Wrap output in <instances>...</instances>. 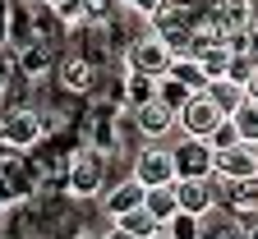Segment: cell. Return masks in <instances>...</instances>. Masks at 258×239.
Returning <instances> with one entry per match:
<instances>
[{
	"mask_svg": "<svg viewBox=\"0 0 258 239\" xmlns=\"http://www.w3.org/2000/svg\"><path fill=\"white\" fill-rule=\"evenodd\" d=\"M212 175H221V184H235V180H253L258 175V143H231V147H217L212 152Z\"/></svg>",
	"mask_w": 258,
	"mask_h": 239,
	"instance_id": "obj_1",
	"label": "cell"
},
{
	"mask_svg": "<svg viewBox=\"0 0 258 239\" xmlns=\"http://www.w3.org/2000/svg\"><path fill=\"white\" fill-rule=\"evenodd\" d=\"M226 120V111L217 106V101L208 97V88L203 92H194L189 101H184V106H180V129H184V138H212V129Z\"/></svg>",
	"mask_w": 258,
	"mask_h": 239,
	"instance_id": "obj_2",
	"label": "cell"
},
{
	"mask_svg": "<svg viewBox=\"0 0 258 239\" xmlns=\"http://www.w3.org/2000/svg\"><path fill=\"white\" fill-rule=\"evenodd\" d=\"M134 180L157 189V184H175L180 180V170H175V152L171 147H143L134 156Z\"/></svg>",
	"mask_w": 258,
	"mask_h": 239,
	"instance_id": "obj_3",
	"label": "cell"
},
{
	"mask_svg": "<svg viewBox=\"0 0 258 239\" xmlns=\"http://www.w3.org/2000/svg\"><path fill=\"white\" fill-rule=\"evenodd\" d=\"M171 60H175V51H171V42L166 37H139L134 42V51H129V69L134 74H152V78H161L171 69Z\"/></svg>",
	"mask_w": 258,
	"mask_h": 239,
	"instance_id": "obj_4",
	"label": "cell"
},
{
	"mask_svg": "<svg viewBox=\"0 0 258 239\" xmlns=\"http://www.w3.org/2000/svg\"><path fill=\"white\" fill-rule=\"evenodd\" d=\"M102 180H106V156L102 152H79L74 166H70V193L92 198L97 189H102Z\"/></svg>",
	"mask_w": 258,
	"mask_h": 239,
	"instance_id": "obj_5",
	"label": "cell"
},
{
	"mask_svg": "<svg viewBox=\"0 0 258 239\" xmlns=\"http://www.w3.org/2000/svg\"><path fill=\"white\" fill-rule=\"evenodd\" d=\"M175 152V170L180 175H212V143L208 138H184Z\"/></svg>",
	"mask_w": 258,
	"mask_h": 239,
	"instance_id": "obj_6",
	"label": "cell"
},
{
	"mask_svg": "<svg viewBox=\"0 0 258 239\" xmlns=\"http://www.w3.org/2000/svg\"><path fill=\"white\" fill-rule=\"evenodd\" d=\"M175 120H180V115L166 106V101H157V97H152V101H143V106H134V124L148 133V138H161V133H171V124H175Z\"/></svg>",
	"mask_w": 258,
	"mask_h": 239,
	"instance_id": "obj_7",
	"label": "cell"
},
{
	"mask_svg": "<svg viewBox=\"0 0 258 239\" xmlns=\"http://www.w3.org/2000/svg\"><path fill=\"white\" fill-rule=\"evenodd\" d=\"M221 202L235 216H258V175L253 180H235L231 189H221Z\"/></svg>",
	"mask_w": 258,
	"mask_h": 239,
	"instance_id": "obj_8",
	"label": "cell"
},
{
	"mask_svg": "<svg viewBox=\"0 0 258 239\" xmlns=\"http://www.w3.org/2000/svg\"><path fill=\"white\" fill-rule=\"evenodd\" d=\"M143 198H148V184H139V180H124L120 189H111V193H106V212H111V216H124V212L143 207Z\"/></svg>",
	"mask_w": 258,
	"mask_h": 239,
	"instance_id": "obj_9",
	"label": "cell"
},
{
	"mask_svg": "<svg viewBox=\"0 0 258 239\" xmlns=\"http://www.w3.org/2000/svg\"><path fill=\"white\" fill-rule=\"evenodd\" d=\"M208 97L217 101L226 115H235L244 101H249V97H244V83H235V78H208Z\"/></svg>",
	"mask_w": 258,
	"mask_h": 239,
	"instance_id": "obj_10",
	"label": "cell"
},
{
	"mask_svg": "<svg viewBox=\"0 0 258 239\" xmlns=\"http://www.w3.org/2000/svg\"><path fill=\"white\" fill-rule=\"evenodd\" d=\"M37 133H42V120H37V115H28V111H19V115L5 120V143H10V147H28V143H37Z\"/></svg>",
	"mask_w": 258,
	"mask_h": 239,
	"instance_id": "obj_11",
	"label": "cell"
},
{
	"mask_svg": "<svg viewBox=\"0 0 258 239\" xmlns=\"http://www.w3.org/2000/svg\"><path fill=\"white\" fill-rule=\"evenodd\" d=\"M143 207H148V212H152L157 221H171V216L180 212V198H175V184H157V189H148Z\"/></svg>",
	"mask_w": 258,
	"mask_h": 239,
	"instance_id": "obj_12",
	"label": "cell"
},
{
	"mask_svg": "<svg viewBox=\"0 0 258 239\" xmlns=\"http://www.w3.org/2000/svg\"><path fill=\"white\" fill-rule=\"evenodd\" d=\"M166 74H175V78H180V83H189L194 92H203V88H208V69L199 64V55H175Z\"/></svg>",
	"mask_w": 258,
	"mask_h": 239,
	"instance_id": "obj_13",
	"label": "cell"
},
{
	"mask_svg": "<svg viewBox=\"0 0 258 239\" xmlns=\"http://www.w3.org/2000/svg\"><path fill=\"white\" fill-rule=\"evenodd\" d=\"M189 97H194V88H189V83H180L175 74H161V78H157V101H166L175 115H180V106H184Z\"/></svg>",
	"mask_w": 258,
	"mask_h": 239,
	"instance_id": "obj_14",
	"label": "cell"
},
{
	"mask_svg": "<svg viewBox=\"0 0 258 239\" xmlns=\"http://www.w3.org/2000/svg\"><path fill=\"white\" fill-rule=\"evenodd\" d=\"M115 225H124L129 234H139V239H148V234H157L161 230V221L148 212V207H134V212H124V216H115Z\"/></svg>",
	"mask_w": 258,
	"mask_h": 239,
	"instance_id": "obj_15",
	"label": "cell"
},
{
	"mask_svg": "<svg viewBox=\"0 0 258 239\" xmlns=\"http://www.w3.org/2000/svg\"><path fill=\"white\" fill-rule=\"evenodd\" d=\"M161 225H166L171 230V239H203V216H194V212H175L171 221H161Z\"/></svg>",
	"mask_w": 258,
	"mask_h": 239,
	"instance_id": "obj_16",
	"label": "cell"
},
{
	"mask_svg": "<svg viewBox=\"0 0 258 239\" xmlns=\"http://www.w3.org/2000/svg\"><path fill=\"white\" fill-rule=\"evenodd\" d=\"M60 83L70 88V92H88V83H92V64H88V60H64V64H60Z\"/></svg>",
	"mask_w": 258,
	"mask_h": 239,
	"instance_id": "obj_17",
	"label": "cell"
},
{
	"mask_svg": "<svg viewBox=\"0 0 258 239\" xmlns=\"http://www.w3.org/2000/svg\"><path fill=\"white\" fill-rule=\"evenodd\" d=\"M231 120H235V129H240L244 143H258V101H244V106H240Z\"/></svg>",
	"mask_w": 258,
	"mask_h": 239,
	"instance_id": "obj_18",
	"label": "cell"
},
{
	"mask_svg": "<svg viewBox=\"0 0 258 239\" xmlns=\"http://www.w3.org/2000/svg\"><path fill=\"white\" fill-rule=\"evenodd\" d=\"M226 46H231L235 55H253V60H258V28L249 23V28H240V32H231V37H226Z\"/></svg>",
	"mask_w": 258,
	"mask_h": 239,
	"instance_id": "obj_19",
	"label": "cell"
},
{
	"mask_svg": "<svg viewBox=\"0 0 258 239\" xmlns=\"http://www.w3.org/2000/svg\"><path fill=\"white\" fill-rule=\"evenodd\" d=\"M253 69H258V60H253V55H235V51H231L226 78H235V83H249V78H253Z\"/></svg>",
	"mask_w": 258,
	"mask_h": 239,
	"instance_id": "obj_20",
	"label": "cell"
},
{
	"mask_svg": "<svg viewBox=\"0 0 258 239\" xmlns=\"http://www.w3.org/2000/svg\"><path fill=\"white\" fill-rule=\"evenodd\" d=\"M129 97H134V106L152 101V97H157V78H152V74H134V78H129Z\"/></svg>",
	"mask_w": 258,
	"mask_h": 239,
	"instance_id": "obj_21",
	"label": "cell"
},
{
	"mask_svg": "<svg viewBox=\"0 0 258 239\" xmlns=\"http://www.w3.org/2000/svg\"><path fill=\"white\" fill-rule=\"evenodd\" d=\"M208 143H212V152H217V147H231V143H240V129H235V120L226 115V120L212 129V138H208Z\"/></svg>",
	"mask_w": 258,
	"mask_h": 239,
	"instance_id": "obj_22",
	"label": "cell"
},
{
	"mask_svg": "<svg viewBox=\"0 0 258 239\" xmlns=\"http://www.w3.org/2000/svg\"><path fill=\"white\" fill-rule=\"evenodd\" d=\"M120 5H124V10H134V14H143V19H152L161 5H166V0H120Z\"/></svg>",
	"mask_w": 258,
	"mask_h": 239,
	"instance_id": "obj_23",
	"label": "cell"
},
{
	"mask_svg": "<svg viewBox=\"0 0 258 239\" xmlns=\"http://www.w3.org/2000/svg\"><path fill=\"white\" fill-rule=\"evenodd\" d=\"M83 10H88V0H60V5H55V14H60V19H79Z\"/></svg>",
	"mask_w": 258,
	"mask_h": 239,
	"instance_id": "obj_24",
	"label": "cell"
},
{
	"mask_svg": "<svg viewBox=\"0 0 258 239\" xmlns=\"http://www.w3.org/2000/svg\"><path fill=\"white\" fill-rule=\"evenodd\" d=\"M102 239H139V234H129V230H124V225H111V230H106V234H102Z\"/></svg>",
	"mask_w": 258,
	"mask_h": 239,
	"instance_id": "obj_25",
	"label": "cell"
},
{
	"mask_svg": "<svg viewBox=\"0 0 258 239\" xmlns=\"http://www.w3.org/2000/svg\"><path fill=\"white\" fill-rule=\"evenodd\" d=\"M244 97H249V101H258V69H253V78L244 83Z\"/></svg>",
	"mask_w": 258,
	"mask_h": 239,
	"instance_id": "obj_26",
	"label": "cell"
},
{
	"mask_svg": "<svg viewBox=\"0 0 258 239\" xmlns=\"http://www.w3.org/2000/svg\"><path fill=\"white\" fill-rule=\"evenodd\" d=\"M148 239H171V230H166V225H161V230H157V234H148Z\"/></svg>",
	"mask_w": 258,
	"mask_h": 239,
	"instance_id": "obj_27",
	"label": "cell"
},
{
	"mask_svg": "<svg viewBox=\"0 0 258 239\" xmlns=\"http://www.w3.org/2000/svg\"><path fill=\"white\" fill-rule=\"evenodd\" d=\"M244 239H258V225H249V230H244Z\"/></svg>",
	"mask_w": 258,
	"mask_h": 239,
	"instance_id": "obj_28",
	"label": "cell"
},
{
	"mask_svg": "<svg viewBox=\"0 0 258 239\" xmlns=\"http://www.w3.org/2000/svg\"><path fill=\"white\" fill-rule=\"evenodd\" d=\"M46 5H60V0H46Z\"/></svg>",
	"mask_w": 258,
	"mask_h": 239,
	"instance_id": "obj_29",
	"label": "cell"
}]
</instances>
